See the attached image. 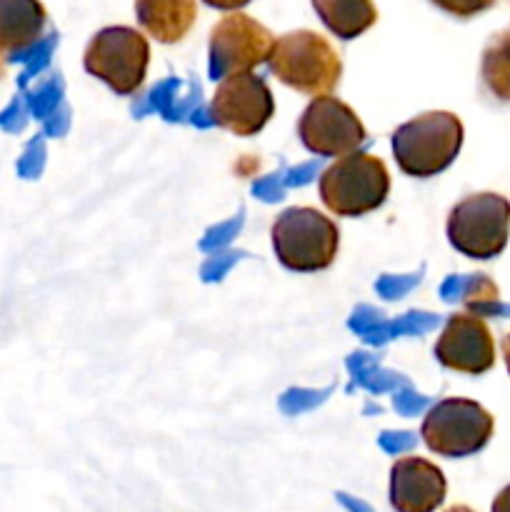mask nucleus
<instances>
[{"label": "nucleus", "instance_id": "a211bd4d", "mask_svg": "<svg viewBox=\"0 0 510 512\" xmlns=\"http://www.w3.org/2000/svg\"><path fill=\"white\" fill-rule=\"evenodd\" d=\"M433 5H438L445 13L455 15V18H470V15H478L483 10L493 8L495 0H430Z\"/></svg>", "mask_w": 510, "mask_h": 512}, {"label": "nucleus", "instance_id": "2eb2a0df", "mask_svg": "<svg viewBox=\"0 0 510 512\" xmlns=\"http://www.w3.org/2000/svg\"><path fill=\"white\" fill-rule=\"evenodd\" d=\"M330 33L343 40L363 35L378 20L373 0H310Z\"/></svg>", "mask_w": 510, "mask_h": 512}, {"label": "nucleus", "instance_id": "423d86ee", "mask_svg": "<svg viewBox=\"0 0 510 512\" xmlns=\"http://www.w3.org/2000/svg\"><path fill=\"white\" fill-rule=\"evenodd\" d=\"M495 420L480 403L468 398H445L423 420L425 445L443 458H468L490 443Z\"/></svg>", "mask_w": 510, "mask_h": 512}, {"label": "nucleus", "instance_id": "7ed1b4c3", "mask_svg": "<svg viewBox=\"0 0 510 512\" xmlns=\"http://www.w3.org/2000/svg\"><path fill=\"white\" fill-rule=\"evenodd\" d=\"M320 200L343 218H360L385 203L390 193L388 168L370 153H350L320 175Z\"/></svg>", "mask_w": 510, "mask_h": 512}, {"label": "nucleus", "instance_id": "f8f14e48", "mask_svg": "<svg viewBox=\"0 0 510 512\" xmlns=\"http://www.w3.org/2000/svg\"><path fill=\"white\" fill-rule=\"evenodd\" d=\"M448 483L438 465L405 455L390 468V505L395 512H435L445 500Z\"/></svg>", "mask_w": 510, "mask_h": 512}, {"label": "nucleus", "instance_id": "ddd939ff", "mask_svg": "<svg viewBox=\"0 0 510 512\" xmlns=\"http://www.w3.org/2000/svg\"><path fill=\"white\" fill-rule=\"evenodd\" d=\"M135 15L158 43H178L198 18L195 0H135Z\"/></svg>", "mask_w": 510, "mask_h": 512}, {"label": "nucleus", "instance_id": "6ab92c4d", "mask_svg": "<svg viewBox=\"0 0 510 512\" xmlns=\"http://www.w3.org/2000/svg\"><path fill=\"white\" fill-rule=\"evenodd\" d=\"M490 512H510V485H505V488L495 495Z\"/></svg>", "mask_w": 510, "mask_h": 512}, {"label": "nucleus", "instance_id": "9b49d317", "mask_svg": "<svg viewBox=\"0 0 510 512\" xmlns=\"http://www.w3.org/2000/svg\"><path fill=\"white\" fill-rule=\"evenodd\" d=\"M435 358L443 368L465 375H483L495 365V340L483 318L473 313H458L448 318L438 343Z\"/></svg>", "mask_w": 510, "mask_h": 512}, {"label": "nucleus", "instance_id": "412c9836", "mask_svg": "<svg viewBox=\"0 0 510 512\" xmlns=\"http://www.w3.org/2000/svg\"><path fill=\"white\" fill-rule=\"evenodd\" d=\"M500 348H503V360H505V368H508L510 373V335H505L503 343H500Z\"/></svg>", "mask_w": 510, "mask_h": 512}, {"label": "nucleus", "instance_id": "9d476101", "mask_svg": "<svg viewBox=\"0 0 510 512\" xmlns=\"http://www.w3.org/2000/svg\"><path fill=\"white\" fill-rule=\"evenodd\" d=\"M275 113V100L268 83L255 73L228 75L220 80L213 100L210 118L215 125L235 135H255L268 125Z\"/></svg>", "mask_w": 510, "mask_h": 512}, {"label": "nucleus", "instance_id": "dca6fc26", "mask_svg": "<svg viewBox=\"0 0 510 512\" xmlns=\"http://www.w3.org/2000/svg\"><path fill=\"white\" fill-rule=\"evenodd\" d=\"M480 78L495 100L510 103V30H503L485 45Z\"/></svg>", "mask_w": 510, "mask_h": 512}, {"label": "nucleus", "instance_id": "aec40b11", "mask_svg": "<svg viewBox=\"0 0 510 512\" xmlns=\"http://www.w3.org/2000/svg\"><path fill=\"white\" fill-rule=\"evenodd\" d=\"M203 3H208L210 8H218V10H238L243 8V5H248L250 0H203Z\"/></svg>", "mask_w": 510, "mask_h": 512}, {"label": "nucleus", "instance_id": "1a4fd4ad", "mask_svg": "<svg viewBox=\"0 0 510 512\" xmlns=\"http://www.w3.org/2000/svg\"><path fill=\"white\" fill-rule=\"evenodd\" d=\"M273 35L258 20L233 13L220 20L210 33V75L223 80L228 75L250 73L273 53Z\"/></svg>", "mask_w": 510, "mask_h": 512}, {"label": "nucleus", "instance_id": "0eeeda50", "mask_svg": "<svg viewBox=\"0 0 510 512\" xmlns=\"http://www.w3.org/2000/svg\"><path fill=\"white\" fill-rule=\"evenodd\" d=\"M148 60V40L138 30L113 25V28H103L93 35L85 48L83 65L110 90H115L118 95H130L145 83Z\"/></svg>", "mask_w": 510, "mask_h": 512}, {"label": "nucleus", "instance_id": "f03ea898", "mask_svg": "<svg viewBox=\"0 0 510 512\" xmlns=\"http://www.w3.org/2000/svg\"><path fill=\"white\" fill-rule=\"evenodd\" d=\"M268 63L280 83L313 98L328 95L343 73L333 45L310 30H295L275 40Z\"/></svg>", "mask_w": 510, "mask_h": 512}, {"label": "nucleus", "instance_id": "20e7f679", "mask_svg": "<svg viewBox=\"0 0 510 512\" xmlns=\"http://www.w3.org/2000/svg\"><path fill=\"white\" fill-rule=\"evenodd\" d=\"M273 248L280 263L295 273H318L333 265L340 233L330 218L313 208H288L275 218Z\"/></svg>", "mask_w": 510, "mask_h": 512}, {"label": "nucleus", "instance_id": "39448f33", "mask_svg": "<svg viewBox=\"0 0 510 512\" xmlns=\"http://www.w3.org/2000/svg\"><path fill=\"white\" fill-rule=\"evenodd\" d=\"M448 240L473 260H493L510 238V200L498 193H475L460 200L448 215Z\"/></svg>", "mask_w": 510, "mask_h": 512}, {"label": "nucleus", "instance_id": "f3484780", "mask_svg": "<svg viewBox=\"0 0 510 512\" xmlns=\"http://www.w3.org/2000/svg\"><path fill=\"white\" fill-rule=\"evenodd\" d=\"M465 308L470 310L473 315L483 318V315H493L503 310V303H500V290L488 275H475L473 280L468 283L463 295Z\"/></svg>", "mask_w": 510, "mask_h": 512}, {"label": "nucleus", "instance_id": "5701e85b", "mask_svg": "<svg viewBox=\"0 0 510 512\" xmlns=\"http://www.w3.org/2000/svg\"><path fill=\"white\" fill-rule=\"evenodd\" d=\"M3 73H5V65H3V60H0V78H3Z\"/></svg>", "mask_w": 510, "mask_h": 512}, {"label": "nucleus", "instance_id": "4468645a", "mask_svg": "<svg viewBox=\"0 0 510 512\" xmlns=\"http://www.w3.org/2000/svg\"><path fill=\"white\" fill-rule=\"evenodd\" d=\"M45 20L40 0H0V55H15L38 43Z\"/></svg>", "mask_w": 510, "mask_h": 512}, {"label": "nucleus", "instance_id": "6e6552de", "mask_svg": "<svg viewBox=\"0 0 510 512\" xmlns=\"http://www.w3.org/2000/svg\"><path fill=\"white\" fill-rule=\"evenodd\" d=\"M298 135L310 153L323 158H345L358 153L368 138L355 110L333 95H320L303 110Z\"/></svg>", "mask_w": 510, "mask_h": 512}, {"label": "nucleus", "instance_id": "4be33fe9", "mask_svg": "<svg viewBox=\"0 0 510 512\" xmlns=\"http://www.w3.org/2000/svg\"><path fill=\"white\" fill-rule=\"evenodd\" d=\"M445 512H475V510H470L468 505H455V508H450V510H445Z\"/></svg>", "mask_w": 510, "mask_h": 512}, {"label": "nucleus", "instance_id": "f257e3e1", "mask_svg": "<svg viewBox=\"0 0 510 512\" xmlns=\"http://www.w3.org/2000/svg\"><path fill=\"white\" fill-rule=\"evenodd\" d=\"M463 148V123L458 115L433 110L408 120L393 133V155L410 178H433L453 165Z\"/></svg>", "mask_w": 510, "mask_h": 512}]
</instances>
